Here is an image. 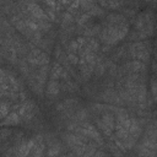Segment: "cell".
<instances>
[{"instance_id":"obj_8","label":"cell","mask_w":157,"mask_h":157,"mask_svg":"<svg viewBox=\"0 0 157 157\" xmlns=\"http://www.w3.org/2000/svg\"><path fill=\"white\" fill-rule=\"evenodd\" d=\"M34 140H29V141H27V142H23V144H21L20 145V147H18V150L16 151V155L17 156H27L29 152H31V150L34 147Z\"/></svg>"},{"instance_id":"obj_2","label":"cell","mask_w":157,"mask_h":157,"mask_svg":"<svg viewBox=\"0 0 157 157\" xmlns=\"http://www.w3.org/2000/svg\"><path fill=\"white\" fill-rule=\"evenodd\" d=\"M130 53H131V56L137 59V60H141V61H148V58H150V49H148V43L146 42H137L135 44L131 45V49H130Z\"/></svg>"},{"instance_id":"obj_23","label":"cell","mask_w":157,"mask_h":157,"mask_svg":"<svg viewBox=\"0 0 157 157\" xmlns=\"http://www.w3.org/2000/svg\"><path fill=\"white\" fill-rule=\"evenodd\" d=\"M45 1V4L50 7V9H56V0H44Z\"/></svg>"},{"instance_id":"obj_22","label":"cell","mask_w":157,"mask_h":157,"mask_svg":"<svg viewBox=\"0 0 157 157\" xmlns=\"http://www.w3.org/2000/svg\"><path fill=\"white\" fill-rule=\"evenodd\" d=\"M63 20H64V23H71L72 22V16L70 12H65V15L63 16Z\"/></svg>"},{"instance_id":"obj_20","label":"cell","mask_w":157,"mask_h":157,"mask_svg":"<svg viewBox=\"0 0 157 157\" xmlns=\"http://www.w3.org/2000/svg\"><path fill=\"white\" fill-rule=\"evenodd\" d=\"M88 12L91 13V16H97V15H102L103 13V10L101 7H98V6H93Z\"/></svg>"},{"instance_id":"obj_7","label":"cell","mask_w":157,"mask_h":157,"mask_svg":"<svg viewBox=\"0 0 157 157\" xmlns=\"http://www.w3.org/2000/svg\"><path fill=\"white\" fill-rule=\"evenodd\" d=\"M22 120V117L18 114V112H12V113H9L5 118H4V121H2V125H18L20 121Z\"/></svg>"},{"instance_id":"obj_19","label":"cell","mask_w":157,"mask_h":157,"mask_svg":"<svg viewBox=\"0 0 157 157\" xmlns=\"http://www.w3.org/2000/svg\"><path fill=\"white\" fill-rule=\"evenodd\" d=\"M90 17H91V13H90V12H86V13L81 15V16L77 18V23H78V25H83V23H86V22L90 20Z\"/></svg>"},{"instance_id":"obj_10","label":"cell","mask_w":157,"mask_h":157,"mask_svg":"<svg viewBox=\"0 0 157 157\" xmlns=\"http://www.w3.org/2000/svg\"><path fill=\"white\" fill-rule=\"evenodd\" d=\"M107 21H108L109 25H123V23H126L125 17L123 15H119V13H109L107 16Z\"/></svg>"},{"instance_id":"obj_13","label":"cell","mask_w":157,"mask_h":157,"mask_svg":"<svg viewBox=\"0 0 157 157\" xmlns=\"http://www.w3.org/2000/svg\"><path fill=\"white\" fill-rule=\"evenodd\" d=\"M99 4L105 9H118L120 6V0H98Z\"/></svg>"},{"instance_id":"obj_24","label":"cell","mask_w":157,"mask_h":157,"mask_svg":"<svg viewBox=\"0 0 157 157\" xmlns=\"http://www.w3.org/2000/svg\"><path fill=\"white\" fill-rule=\"evenodd\" d=\"M60 2H61L63 6H70V5L74 2V0H61Z\"/></svg>"},{"instance_id":"obj_25","label":"cell","mask_w":157,"mask_h":157,"mask_svg":"<svg viewBox=\"0 0 157 157\" xmlns=\"http://www.w3.org/2000/svg\"><path fill=\"white\" fill-rule=\"evenodd\" d=\"M153 125H155V128H156V129H157V120H156V121H155V123H153Z\"/></svg>"},{"instance_id":"obj_21","label":"cell","mask_w":157,"mask_h":157,"mask_svg":"<svg viewBox=\"0 0 157 157\" xmlns=\"http://www.w3.org/2000/svg\"><path fill=\"white\" fill-rule=\"evenodd\" d=\"M151 93H152L153 99L157 102V81L152 82V85H151Z\"/></svg>"},{"instance_id":"obj_9","label":"cell","mask_w":157,"mask_h":157,"mask_svg":"<svg viewBox=\"0 0 157 157\" xmlns=\"http://www.w3.org/2000/svg\"><path fill=\"white\" fill-rule=\"evenodd\" d=\"M145 63L144 61H141V60H132L131 63H129V64H126V67H129L128 70L129 71H131V72H134V74H137V72H141V71H144L145 70Z\"/></svg>"},{"instance_id":"obj_18","label":"cell","mask_w":157,"mask_h":157,"mask_svg":"<svg viewBox=\"0 0 157 157\" xmlns=\"http://www.w3.org/2000/svg\"><path fill=\"white\" fill-rule=\"evenodd\" d=\"M67 60H69V63L72 64V65H77V64L80 63L78 56H77L76 54H74V53H69V55H67Z\"/></svg>"},{"instance_id":"obj_3","label":"cell","mask_w":157,"mask_h":157,"mask_svg":"<svg viewBox=\"0 0 157 157\" xmlns=\"http://www.w3.org/2000/svg\"><path fill=\"white\" fill-rule=\"evenodd\" d=\"M28 63L32 64V65H39V66H43V65H48L49 63V59H48V55L45 53H43L40 49L38 48H34L29 52L28 54Z\"/></svg>"},{"instance_id":"obj_14","label":"cell","mask_w":157,"mask_h":157,"mask_svg":"<svg viewBox=\"0 0 157 157\" xmlns=\"http://www.w3.org/2000/svg\"><path fill=\"white\" fill-rule=\"evenodd\" d=\"M61 74H63L61 66H60L58 63H55V64L53 65V67H52V71H50V78H52V80H58V78L61 76Z\"/></svg>"},{"instance_id":"obj_4","label":"cell","mask_w":157,"mask_h":157,"mask_svg":"<svg viewBox=\"0 0 157 157\" xmlns=\"http://www.w3.org/2000/svg\"><path fill=\"white\" fill-rule=\"evenodd\" d=\"M101 130L104 132V135H110L112 131L115 129V119L110 113H104L102 115V119L99 121Z\"/></svg>"},{"instance_id":"obj_12","label":"cell","mask_w":157,"mask_h":157,"mask_svg":"<svg viewBox=\"0 0 157 157\" xmlns=\"http://www.w3.org/2000/svg\"><path fill=\"white\" fill-rule=\"evenodd\" d=\"M140 134H141V126L136 120L132 119L131 124H130V128H129V135H131V137L136 139Z\"/></svg>"},{"instance_id":"obj_5","label":"cell","mask_w":157,"mask_h":157,"mask_svg":"<svg viewBox=\"0 0 157 157\" xmlns=\"http://www.w3.org/2000/svg\"><path fill=\"white\" fill-rule=\"evenodd\" d=\"M27 9H28V12L32 15L33 18L36 20H45V21H49V17L47 15V12L44 10H42L39 7V5H37L36 2H29L27 5Z\"/></svg>"},{"instance_id":"obj_6","label":"cell","mask_w":157,"mask_h":157,"mask_svg":"<svg viewBox=\"0 0 157 157\" xmlns=\"http://www.w3.org/2000/svg\"><path fill=\"white\" fill-rule=\"evenodd\" d=\"M80 131H81V132L85 135V137L92 139V140H94L96 142L102 144L101 135H99V132L96 130V128H94V126L88 125V124H85V128H81V129H80Z\"/></svg>"},{"instance_id":"obj_11","label":"cell","mask_w":157,"mask_h":157,"mask_svg":"<svg viewBox=\"0 0 157 157\" xmlns=\"http://www.w3.org/2000/svg\"><path fill=\"white\" fill-rule=\"evenodd\" d=\"M60 92V85L56 80H50L47 87V94L48 96H56Z\"/></svg>"},{"instance_id":"obj_1","label":"cell","mask_w":157,"mask_h":157,"mask_svg":"<svg viewBox=\"0 0 157 157\" xmlns=\"http://www.w3.org/2000/svg\"><path fill=\"white\" fill-rule=\"evenodd\" d=\"M129 31V26L128 23H123V25H109L102 31L101 33V39L109 45L117 44L118 42H120Z\"/></svg>"},{"instance_id":"obj_16","label":"cell","mask_w":157,"mask_h":157,"mask_svg":"<svg viewBox=\"0 0 157 157\" xmlns=\"http://www.w3.org/2000/svg\"><path fill=\"white\" fill-rule=\"evenodd\" d=\"M10 113V104H7L5 101L1 102V117L5 118Z\"/></svg>"},{"instance_id":"obj_17","label":"cell","mask_w":157,"mask_h":157,"mask_svg":"<svg viewBox=\"0 0 157 157\" xmlns=\"http://www.w3.org/2000/svg\"><path fill=\"white\" fill-rule=\"evenodd\" d=\"M104 71H105V66H104V64H102V63H97V64H96V67H94V72H96V75H97V76H101L102 74H104Z\"/></svg>"},{"instance_id":"obj_15","label":"cell","mask_w":157,"mask_h":157,"mask_svg":"<svg viewBox=\"0 0 157 157\" xmlns=\"http://www.w3.org/2000/svg\"><path fill=\"white\" fill-rule=\"evenodd\" d=\"M94 6V0H81V7L85 10H91Z\"/></svg>"}]
</instances>
